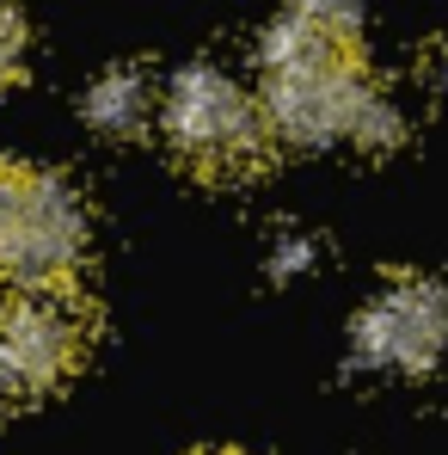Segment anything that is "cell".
Instances as JSON below:
<instances>
[{
    "label": "cell",
    "mask_w": 448,
    "mask_h": 455,
    "mask_svg": "<svg viewBox=\"0 0 448 455\" xmlns=\"http://www.w3.org/2000/svg\"><path fill=\"white\" fill-rule=\"evenodd\" d=\"M448 351V296L418 271H393L350 320V370L363 376H424Z\"/></svg>",
    "instance_id": "5"
},
{
    "label": "cell",
    "mask_w": 448,
    "mask_h": 455,
    "mask_svg": "<svg viewBox=\"0 0 448 455\" xmlns=\"http://www.w3.org/2000/svg\"><path fill=\"white\" fill-rule=\"evenodd\" d=\"M424 86H430V99H443V105H448V31L424 50Z\"/></svg>",
    "instance_id": "10"
},
{
    "label": "cell",
    "mask_w": 448,
    "mask_h": 455,
    "mask_svg": "<svg viewBox=\"0 0 448 455\" xmlns=\"http://www.w3.org/2000/svg\"><path fill=\"white\" fill-rule=\"evenodd\" d=\"M19 68H25V19L0 0V86L19 80Z\"/></svg>",
    "instance_id": "8"
},
{
    "label": "cell",
    "mask_w": 448,
    "mask_h": 455,
    "mask_svg": "<svg viewBox=\"0 0 448 455\" xmlns=\"http://www.w3.org/2000/svg\"><path fill=\"white\" fill-rule=\"evenodd\" d=\"M86 240H92V222L75 185L56 172L12 166L0 197V277H12L19 290L75 283Z\"/></svg>",
    "instance_id": "4"
},
{
    "label": "cell",
    "mask_w": 448,
    "mask_h": 455,
    "mask_svg": "<svg viewBox=\"0 0 448 455\" xmlns=\"http://www.w3.org/2000/svg\"><path fill=\"white\" fill-rule=\"evenodd\" d=\"M6 179H12V166H6V160H0V197H6Z\"/></svg>",
    "instance_id": "11"
},
{
    "label": "cell",
    "mask_w": 448,
    "mask_h": 455,
    "mask_svg": "<svg viewBox=\"0 0 448 455\" xmlns=\"http://www.w3.org/2000/svg\"><path fill=\"white\" fill-rule=\"evenodd\" d=\"M197 455H240V450H197Z\"/></svg>",
    "instance_id": "12"
},
{
    "label": "cell",
    "mask_w": 448,
    "mask_h": 455,
    "mask_svg": "<svg viewBox=\"0 0 448 455\" xmlns=\"http://www.w3.org/2000/svg\"><path fill=\"white\" fill-rule=\"evenodd\" d=\"M295 6L326 19V25H338V31H350V37H363V19H369V0H295Z\"/></svg>",
    "instance_id": "9"
},
{
    "label": "cell",
    "mask_w": 448,
    "mask_h": 455,
    "mask_svg": "<svg viewBox=\"0 0 448 455\" xmlns=\"http://www.w3.org/2000/svg\"><path fill=\"white\" fill-rule=\"evenodd\" d=\"M160 130L178 154V166H191L197 179H216V185L258 172L271 154V130H264L258 99L240 80H227L222 68H203V62L166 80Z\"/></svg>",
    "instance_id": "2"
},
{
    "label": "cell",
    "mask_w": 448,
    "mask_h": 455,
    "mask_svg": "<svg viewBox=\"0 0 448 455\" xmlns=\"http://www.w3.org/2000/svg\"><path fill=\"white\" fill-rule=\"evenodd\" d=\"M153 117H160V86L148 68L123 62V68H105L86 92V124L105 130V136H142Z\"/></svg>",
    "instance_id": "7"
},
{
    "label": "cell",
    "mask_w": 448,
    "mask_h": 455,
    "mask_svg": "<svg viewBox=\"0 0 448 455\" xmlns=\"http://www.w3.org/2000/svg\"><path fill=\"white\" fill-rule=\"evenodd\" d=\"M258 111H264L271 142H295V148L350 142L363 154H387V148H399V136H405L399 105L369 80L363 62L313 68V75H264Z\"/></svg>",
    "instance_id": "1"
},
{
    "label": "cell",
    "mask_w": 448,
    "mask_h": 455,
    "mask_svg": "<svg viewBox=\"0 0 448 455\" xmlns=\"http://www.w3.org/2000/svg\"><path fill=\"white\" fill-rule=\"evenodd\" d=\"M350 62H363V37H350V31H338V25H326L301 6L277 12L271 31L258 37V68L264 75H313V68H350Z\"/></svg>",
    "instance_id": "6"
},
{
    "label": "cell",
    "mask_w": 448,
    "mask_h": 455,
    "mask_svg": "<svg viewBox=\"0 0 448 455\" xmlns=\"http://www.w3.org/2000/svg\"><path fill=\"white\" fill-rule=\"evenodd\" d=\"M98 314L75 283L25 290L0 307V406H37L75 376L92 351Z\"/></svg>",
    "instance_id": "3"
}]
</instances>
